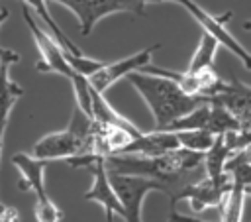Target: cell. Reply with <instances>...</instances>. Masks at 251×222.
I'll return each mask as SVG.
<instances>
[{
  "label": "cell",
  "instance_id": "6da1fadb",
  "mask_svg": "<svg viewBox=\"0 0 251 222\" xmlns=\"http://www.w3.org/2000/svg\"><path fill=\"white\" fill-rule=\"evenodd\" d=\"M129 84L137 90V94L145 100L147 108L151 110L155 130H167L176 120L184 118L198 106L206 104L208 98L204 96H190L186 94L175 81L149 75V73H131L127 77Z\"/></svg>",
  "mask_w": 251,
  "mask_h": 222
},
{
  "label": "cell",
  "instance_id": "7a4b0ae2",
  "mask_svg": "<svg viewBox=\"0 0 251 222\" xmlns=\"http://www.w3.org/2000/svg\"><path fill=\"white\" fill-rule=\"evenodd\" d=\"M94 128L96 122L75 104L69 126L61 132H53L39 138L31 149V155L43 161H53V159L69 161L76 155H84L94 136Z\"/></svg>",
  "mask_w": 251,
  "mask_h": 222
},
{
  "label": "cell",
  "instance_id": "3957f363",
  "mask_svg": "<svg viewBox=\"0 0 251 222\" xmlns=\"http://www.w3.org/2000/svg\"><path fill=\"white\" fill-rule=\"evenodd\" d=\"M45 2H57L67 6L76 16L82 35H88L94 29V26L110 14H118V12H129L137 16L145 14L143 0H45Z\"/></svg>",
  "mask_w": 251,
  "mask_h": 222
},
{
  "label": "cell",
  "instance_id": "277c9868",
  "mask_svg": "<svg viewBox=\"0 0 251 222\" xmlns=\"http://www.w3.org/2000/svg\"><path fill=\"white\" fill-rule=\"evenodd\" d=\"M112 187L124 206V220L126 222H143L141 218V210H143V200L149 193L159 191L169 194L167 185L155 181V179H147V177H135V175H114L108 173Z\"/></svg>",
  "mask_w": 251,
  "mask_h": 222
},
{
  "label": "cell",
  "instance_id": "5b68a950",
  "mask_svg": "<svg viewBox=\"0 0 251 222\" xmlns=\"http://www.w3.org/2000/svg\"><path fill=\"white\" fill-rule=\"evenodd\" d=\"M22 12H24L25 24H27V28L31 31L33 43H35V47L39 51L37 69L43 71V73H57V75H61V77L71 81L75 77V69L67 61V51L57 43V39L47 29L39 28V24L31 18L27 4H22Z\"/></svg>",
  "mask_w": 251,
  "mask_h": 222
},
{
  "label": "cell",
  "instance_id": "8992f818",
  "mask_svg": "<svg viewBox=\"0 0 251 222\" xmlns=\"http://www.w3.org/2000/svg\"><path fill=\"white\" fill-rule=\"evenodd\" d=\"M173 2L180 4V6L200 24L202 31H206V33H210L212 37H216L220 45H224L229 53H233V55L243 63V67L251 71V53H249V51L229 33V29L226 28V22L231 18V12H226L224 16L218 18V16H212L210 12H206L202 6H198V4L192 2V0H173Z\"/></svg>",
  "mask_w": 251,
  "mask_h": 222
},
{
  "label": "cell",
  "instance_id": "52a82bcc",
  "mask_svg": "<svg viewBox=\"0 0 251 222\" xmlns=\"http://www.w3.org/2000/svg\"><path fill=\"white\" fill-rule=\"evenodd\" d=\"M233 187V179L229 173H226L222 179H210L204 177L200 181L188 183L173 200H171V208H175V204L178 200H188L190 208L194 212H202L206 208H220L227 196V193Z\"/></svg>",
  "mask_w": 251,
  "mask_h": 222
},
{
  "label": "cell",
  "instance_id": "ba28073f",
  "mask_svg": "<svg viewBox=\"0 0 251 222\" xmlns=\"http://www.w3.org/2000/svg\"><path fill=\"white\" fill-rule=\"evenodd\" d=\"M159 47H161L159 43H153V45H149V47H145V49H141V51H137V53H133V55H129L126 59H120V61H114V63H106L98 73H94L92 77H88L90 86L96 92L104 94L122 77L127 79L131 73H137L143 67H147L151 63L153 51H157Z\"/></svg>",
  "mask_w": 251,
  "mask_h": 222
},
{
  "label": "cell",
  "instance_id": "9c48e42d",
  "mask_svg": "<svg viewBox=\"0 0 251 222\" xmlns=\"http://www.w3.org/2000/svg\"><path fill=\"white\" fill-rule=\"evenodd\" d=\"M208 102L224 106L231 116L239 122L241 132L251 130V86L241 83L239 79H231L224 84L222 92L208 98Z\"/></svg>",
  "mask_w": 251,
  "mask_h": 222
},
{
  "label": "cell",
  "instance_id": "30bf717a",
  "mask_svg": "<svg viewBox=\"0 0 251 222\" xmlns=\"http://www.w3.org/2000/svg\"><path fill=\"white\" fill-rule=\"evenodd\" d=\"M20 61V55L12 49L0 47V151L4 141V132L10 120V112L18 98L24 94L22 86L10 79V67Z\"/></svg>",
  "mask_w": 251,
  "mask_h": 222
},
{
  "label": "cell",
  "instance_id": "8fae6325",
  "mask_svg": "<svg viewBox=\"0 0 251 222\" xmlns=\"http://www.w3.org/2000/svg\"><path fill=\"white\" fill-rule=\"evenodd\" d=\"M175 149H180L178 136L175 132H143L139 138H135L129 145L122 149L118 155H141V157H159L165 153H171Z\"/></svg>",
  "mask_w": 251,
  "mask_h": 222
},
{
  "label": "cell",
  "instance_id": "7c38bea8",
  "mask_svg": "<svg viewBox=\"0 0 251 222\" xmlns=\"http://www.w3.org/2000/svg\"><path fill=\"white\" fill-rule=\"evenodd\" d=\"M49 161L37 159L29 153L18 151L12 155V165L20 171L22 179L18 181L20 191H31L35 194V198H45L47 191H45V179H43V171L47 167Z\"/></svg>",
  "mask_w": 251,
  "mask_h": 222
},
{
  "label": "cell",
  "instance_id": "4fadbf2b",
  "mask_svg": "<svg viewBox=\"0 0 251 222\" xmlns=\"http://www.w3.org/2000/svg\"><path fill=\"white\" fill-rule=\"evenodd\" d=\"M235 153L229 149L226 136H218L214 145L210 147V151H206L204 155V169H206V177L210 179H222L227 171V163Z\"/></svg>",
  "mask_w": 251,
  "mask_h": 222
},
{
  "label": "cell",
  "instance_id": "5bb4252c",
  "mask_svg": "<svg viewBox=\"0 0 251 222\" xmlns=\"http://www.w3.org/2000/svg\"><path fill=\"white\" fill-rule=\"evenodd\" d=\"M220 43L216 37H212L210 33L202 31L200 35V41L194 49V55L188 63V73H200V71H206V69H214L212 63H214V57H216V51H218Z\"/></svg>",
  "mask_w": 251,
  "mask_h": 222
},
{
  "label": "cell",
  "instance_id": "9a60e30c",
  "mask_svg": "<svg viewBox=\"0 0 251 222\" xmlns=\"http://www.w3.org/2000/svg\"><path fill=\"white\" fill-rule=\"evenodd\" d=\"M175 134L178 136L180 147L196 151V153H204V155H206V151H210V147L214 145V141L218 138L206 130H188V132H175Z\"/></svg>",
  "mask_w": 251,
  "mask_h": 222
},
{
  "label": "cell",
  "instance_id": "2e32d148",
  "mask_svg": "<svg viewBox=\"0 0 251 222\" xmlns=\"http://www.w3.org/2000/svg\"><path fill=\"white\" fill-rule=\"evenodd\" d=\"M33 214L37 222H61L63 212L61 208L49 198H35V206H33Z\"/></svg>",
  "mask_w": 251,
  "mask_h": 222
},
{
  "label": "cell",
  "instance_id": "e0dca14e",
  "mask_svg": "<svg viewBox=\"0 0 251 222\" xmlns=\"http://www.w3.org/2000/svg\"><path fill=\"white\" fill-rule=\"evenodd\" d=\"M226 141L229 145V149L235 153V151H241L245 147H251V130H243V132H233V134H227L226 136Z\"/></svg>",
  "mask_w": 251,
  "mask_h": 222
},
{
  "label": "cell",
  "instance_id": "ac0fdd59",
  "mask_svg": "<svg viewBox=\"0 0 251 222\" xmlns=\"http://www.w3.org/2000/svg\"><path fill=\"white\" fill-rule=\"evenodd\" d=\"M0 216H2L4 222H20V212H18L14 206L2 204V206H0Z\"/></svg>",
  "mask_w": 251,
  "mask_h": 222
},
{
  "label": "cell",
  "instance_id": "d6986e66",
  "mask_svg": "<svg viewBox=\"0 0 251 222\" xmlns=\"http://www.w3.org/2000/svg\"><path fill=\"white\" fill-rule=\"evenodd\" d=\"M8 14H10V12H8L6 8H2V10H0V26H2L4 22H6V18H8Z\"/></svg>",
  "mask_w": 251,
  "mask_h": 222
},
{
  "label": "cell",
  "instance_id": "ffe728a7",
  "mask_svg": "<svg viewBox=\"0 0 251 222\" xmlns=\"http://www.w3.org/2000/svg\"><path fill=\"white\" fill-rule=\"evenodd\" d=\"M243 29H247V31H251V20H247V22H243Z\"/></svg>",
  "mask_w": 251,
  "mask_h": 222
},
{
  "label": "cell",
  "instance_id": "44dd1931",
  "mask_svg": "<svg viewBox=\"0 0 251 222\" xmlns=\"http://www.w3.org/2000/svg\"><path fill=\"white\" fill-rule=\"evenodd\" d=\"M167 2H173V0H167Z\"/></svg>",
  "mask_w": 251,
  "mask_h": 222
}]
</instances>
